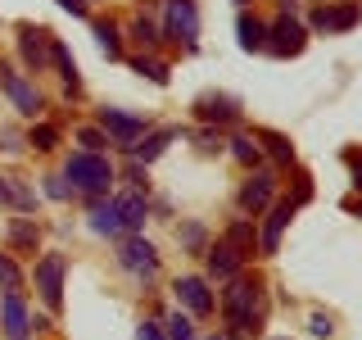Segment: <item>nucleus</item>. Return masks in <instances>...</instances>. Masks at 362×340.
I'll return each instance as SVG.
<instances>
[{"label": "nucleus", "mask_w": 362, "mask_h": 340, "mask_svg": "<svg viewBox=\"0 0 362 340\" xmlns=\"http://www.w3.org/2000/svg\"><path fill=\"white\" fill-rule=\"evenodd\" d=\"M163 37H173V41H186V45H195L199 41V9H195V0H163Z\"/></svg>", "instance_id": "20e7f679"}, {"label": "nucleus", "mask_w": 362, "mask_h": 340, "mask_svg": "<svg viewBox=\"0 0 362 340\" xmlns=\"http://www.w3.org/2000/svg\"><path fill=\"white\" fill-rule=\"evenodd\" d=\"M272 191H276V177H272V173H254L240 186V209L245 213H263L272 204Z\"/></svg>", "instance_id": "4468645a"}, {"label": "nucleus", "mask_w": 362, "mask_h": 340, "mask_svg": "<svg viewBox=\"0 0 362 340\" xmlns=\"http://www.w3.org/2000/svg\"><path fill=\"white\" fill-rule=\"evenodd\" d=\"M195 113H199V123H235L240 118V100L235 96H199Z\"/></svg>", "instance_id": "2eb2a0df"}, {"label": "nucleus", "mask_w": 362, "mask_h": 340, "mask_svg": "<svg viewBox=\"0 0 362 340\" xmlns=\"http://www.w3.org/2000/svg\"><path fill=\"white\" fill-rule=\"evenodd\" d=\"M235 5H245V0H235Z\"/></svg>", "instance_id": "ea45409f"}, {"label": "nucleus", "mask_w": 362, "mask_h": 340, "mask_svg": "<svg viewBox=\"0 0 362 340\" xmlns=\"http://www.w3.org/2000/svg\"><path fill=\"white\" fill-rule=\"evenodd\" d=\"M132 68H136L141 77H150L154 86H168V64H158V60H145V55H141V60H132Z\"/></svg>", "instance_id": "a878e982"}, {"label": "nucleus", "mask_w": 362, "mask_h": 340, "mask_svg": "<svg viewBox=\"0 0 362 340\" xmlns=\"http://www.w3.org/2000/svg\"><path fill=\"white\" fill-rule=\"evenodd\" d=\"M258 141H263L267 150L281 159V164H294V145H290V141H286V136H281V132H263V136H258Z\"/></svg>", "instance_id": "cd10ccee"}, {"label": "nucleus", "mask_w": 362, "mask_h": 340, "mask_svg": "<svg viewBox=\"0 0 362 340\" xmlns=\"http://www.w3.org/2000/svg\"><path fill=\"white\" fill-rule=\"evenodd\" d=\"M226 245H231L240 259L254 254V245H258V236H254V218H235L231 227H226Z\"/></svg>", "instance_id": "aec40b11"}, {"label": "nucleus", "mask_w": 362, "mask_h": 340, "mask_svg": "<svg viewBox=\"0 0 362 340\" xmlns=\"http://www.w3.org/2000/svg\"><path fill=\"white\" fill-rule=\"evenodd\" d=\"M303 45H308V32H303V23L286 9V14L267 28V50L276 55V60H290V55H299Z\"/></svg>", "instance_id": "39448f33"}, {"label": "nucleus", "mask_w": 362, "mask_h": 340, "mask_svg": "<svg viewBox=\"0 0 362 340\" xmlns=\"http://www.w3.org/2000/svg\"><path fill=\"white\" fill-rule=\"evenodd\" d=\"M231 154L240 159V164H258V159H263V145H258L254 136H235V141H231Z\"/></svg>", "instance_id": "bb28decb"}, {"label": "nucleus", "mask_w": 362, "mask_h": 340, "mask_svg": "<svg viewBox=\"0 0 362 340\" xmlns=\"http://www.w3.org/2000/svg\"><path fill=\"white\" fill-rule=\"evenodd\" d=\"M290 218H294V204L290 200L272 204V213H267V222H263V236H258V249H263V254H276V249H281V232H286Z\"/></svg>", "instance_id": "ddd939ff"}, {"label": "nucleus", "mask_w": 362, "mask_h": 340, "mask_svg": "<svg viewBox=\"0 0 362 340\" xmlns=\"http://www.w3.org/2000/svg\"><path fill=\"white\" fill-rule=\"evenodd\" d=\"M118 264L127 268L132 277H154V272H158V254H154V245H150V241L132 236V241H122V254H118Z\"/></svg>", "instance_id": "1a4fd4ad"}, {"label": "nucleus", "mask_w": 362, "mask_h": 340, "mask_svg": "<svg viewBox=\"0 0 362 340\" xmlns=\"http://www.w3.org/2000/svg\"><path fill=\"white\" fill-rule=\"evenodd\" d=\"M177 236H181V245H186L190 254H199V249H204V241H209V236H204V227H199V222H186V227H181Z\"/></svg>", "instance_id": "2f4dec72"}, {"label": "nucleus", "mask_w": 362, "mask_h": 340, "mask_svg": "<svg viewBox=\"0 0 362 340\" xmlns=\"http://www.w3.org/2000/svg\"><path fill=\"white\" fill-rule=\"evenodd\" d=\"M45 196H50V200H64V196H68V186H64L59 177H45Z\"/></svg>", "instance_id": "c9c22d12"}, {"label": "nucleus", "mask_w": 362, "mask_h": 340, "mask_svg": "<svg viewBox=\"0 0 362 340\" xmlns=\"http://www.w3.org/2000/svg\"><path fill=\"white\" fill-rule=\"evenodd\" d=\"M64 177L73 181V191H82V196H105L109 191V181H113V164L105 154H95V150H82V154H73L64 164Z\"/></svg>", "instance_id": "f03ea898"}, {"label": "nucleus", "mask_w": 362, "mask_h": 340, "mask_svg": "<svg viewBox=\"0 0 362 340\" xmlns=\"http://www.w3.org/2000/svg\"><path fill=\"white\" fill-rule=\"evenodd\" d=\"M168 340H195V332H190V317H186V313H173V317H168Z\"/></svg>", "instance_id": "473e14b6"}, {"label": "nucleus", "mask_w": 362, "mask_h": 340, "mask_svg": "<svg viewBox=\"0 0 362 340\" xmlns=\"http://www.w3.org/2000/svg\"><path fill=\"white\" fill-rule=\"evenodd\" d=\"M0 322H5V336L9 340H28L32 317H28V304H23L18 290H5V300H0Z\"/></svg>", "instance_id": "9d476101"}, {"label": "nucleus", "mask_w": 362, "mask_h": 340, "mask_svg": "<svg viewBox=\"0 0 362 340\" xmlns=\"http://www.w3.org/2000/svg\"><path fill=\"white\" fill-rule=\"evenodd\" d=\"M276 340H286V336H276Z\"/></svg>", "instance_id": "a19ab883"}, {"label": "nucleus", "mask_w": 362, "mask_h": 340, "mask_svg": "<svg viewBox=\"0 0 362 340\" xmlns=\"http://www.w3.org/2000/svg\"><path fill=\"white\" fill-rule=\"evenodd\" d=\"M173 290H177V300L186 304L195 317H209L213 313V295H209V281H204V277H177Z\"/></svg>", "instance_id": "f8f14e48"}, {"label": "nucleus", "mask_w": 362, "mask_h": 340, "mask_svg": "<svg viewBox=\"0 0 362 340\" xmlns=\"http://www.w3.org/2000/svg\"><path fill=\"white\" fill-rule=\"evenodd\" d=\"M28 141L37 145V150H54V145H59V128H50V123H37Z\"/></svg>", "instance_id": "c756f323"}, {"label": "nucleus", "mask_w": 362, "mask_h": 340, "mask_svg": "<svg viewBox=\"0 0 362 340\" xmlns=\"http://www.w3.org/2000/svg\"><path fill=\"white\" fill-rule=\"evenodd\" d=\"M132 32H136V41H145V45H158V41H163V32H158L154 18H145V14L132 18Z\"/></svg>", "instance_id": "c85d7f7f"}, {"label": "nucleus", "mask_w": 362, "mask_h": 340, "mask_svg": "<svg viewBox=\"0 0 362 340\" xmlns=\"http://www.w3.org/2000/svg\"><path fill=\"white\" fill-rule=\"evenodd\" d=\"M258 304H263V286H258L254 277H240V272H235L226 295H222V317H226V327H231V336L258 332Z\"/></svg>", "instance_id": "f257e3e1"}, {"label": "nucleus", "mask_w": 362, "mask_h": 340, "mask_svg": "<svg viewBox=\"0 0 362 340\" xmlns=\"http://www.w3.org/2000/svg\"><path fill=\"white\" fill-rule=\"evenodd\" d=\"M64 268H68L64 254H45L37 264V290H41V300H45L50 313L64 309Z\"/></svg>", "instance_id": "423d86ee"}, {"label": "nucleus", "mask_w": 362, "mask_h": 340, "mask_svg": "<svg viewBox=\"0 0 362 340\" xmlns=\"http://www.w3.org/2000/svg\"><path fill=\"white\" fill-rule=\"evenodd\" d=\"M308 327H313L317 336H331V332H335V322H331L326 313H313V322H308Z\"/></svg>", "instance_id": "f704fd0d"}, {"label": "nucleus", "mask_w": 362, "mask_h": 340, "mask_svg": "<svg viewBox=\"0 0 362 340\" xmlns=\"http://www.w3.org/2000/svg\"><path fill=\"white\" fill-rule=\"evenodd\" d=\"M90 232H100V236H118L122 232V218H118V204L113 200H100L90 204Z\"/></svg>", "instance_id": "a211bd4d"}, {"label": "nucleus", "mask_w": 362, "mask_h": 340, "mask_svg": "<svg viewBox=\"0 0 362 340\" xmlns=\"http://www.w3.org/2000/svg\"><path fill=\"white\" fill-rule=\"evenodd\" d=\"M235 28H240V50H267V23L263 18H254V14H240V23H235Z\"/></svg>", "instance_id": "412c9836"}, {"label": "nucleus", "mask_w": 362, "mask_h": 340, "mask_svg": "<svg viewBox=\"0 0 362 340\" xmlns=\"http://www.w3.org/2000/svg\"><path fill=\"white\" fill-rule=\"evenodd\" d=\"M118 218H122V232H141L145 227V213H150V204H145L141 191H132V196H118Z\"/></svg>", "instance_id": "dca6fc26"}, {"label": "nucleus", "mask_w": 362, "mask_h": 340, "mask_svg": "<svg viewBox=\"0 0 362 340\" xmlns=\"http://www.w3.org/2000/svg\"><path fill=\"white\" fill-rule=\"evenodd\" d=\"M240 264H245V259L235 254V249L226 245V241L209 249V277H218V281H231L235 272H240Z\"/></svg>", "instance_id": "f3484780"}, {"label": "nucleus", "mask_w": 362, "mask_h": 340, "mask_svg": "<svg viewBox=\"0 0 362 340\" xmlns=\"http://www.w3.org/2000/svg\"><path fill=\"white\" fill-rule=\"evenodd\" d=\"M0 204H18V209H32L37 196H32L28 186H23L18 177H0Z\"/></svg>", "instance_id": "5701e85b"}, {"label": "nucleus", "mask_w": 362, "mask_h": 340, "mask_svg": "<svg viewBox=\"0 0 362 340\" xmlns=\"http://www.w3.org/2000/svg\"><path fill=\"white\" fill-rule=\"evenodd\" d=\"M9 241H14L18 249H28V254H37V241H41L37 222H32V218H14V222H9Z\"/></svg>", "instance_id": "b1692460"}, {"label": "nucleus", "mask_w": 362, "mask_h": 340, "mask_svg": "<svg viewBox=\"0 0 362 340\" xmlns=\"http://www.w3.org/2000/svg\"><path fill=\"white\" fill-rule=\"evenodd\" d=\"M349 173H354V186L362 191V154H349Z\"/></svg>", "instance_id": "e433bc0d"}, {"label": "nucleus", "mask_w": 362, "mask_h": 340, "mask_svg": "<svg viewBox=\"0 0 362 340\" xmlns=\"http://www.w3.org/2000/svg\"><path fill=\"white\" fill-rule=\"evenodd\" d=\"M50 32H45V28H32V23H23V28H18V45H23V60H28V68H37V73H41V68L45 64H50Z\"/></svg>", "instance_id": "9b49d317"}, {"label": "nucleus", "mask_w": 362, "mask_h": 340, "mask_svg": "<svg viewBox=\"0 0 362 340\" xmlns=\"http://www.w3.org/2000/svg\"><path fill=\"white\" fill-rule=\"evenodd\" d=\"M0 286H5V290H18L23 286V272H18V264L9 254H0Z\"/></svg>", "instance_id": "7c9ffc66"}, {"label": "nucleus", "mask_w": 362, "mask_h": 340, "mask_svg": "<svg viewBox=\"0 0 362 340\" xmlns=\"http://www.w3.org/2000/svg\"><path fill=\"white\" fill-rule=\"evenodd\" d=\"M136 340H163V332H158L154 322H141V332H136Z\"/></svg>", "instance_id": "4c0bfd02"}, {"label": "nucleus", "mask_w": 362, "mask_h": 340, "mask_svg": "<svg viewBox=\"0 0 362 340\" xmlns=\"http://www.w3.org/2000/svg\"><path fill=\"white\" fill-rule=\"evenodd\" d=\"M0 91L14 100L18 113H28V118H37V113H41V91L32 86V82H23V77H18L9 64H0Z\"/></svg>", "instance_id": "0eeeda50"}, {"label": "nucleus", "mask_w": 362, "mask_h": 340, "mask_svg": "<svg viewBox=\"0 0 362 340\" xmlns=\"http://www.w3.org/2000/svg\"><path fill=\"white\" fill-rule=\"evenodd\" d=\"M358 18H362V5H358V0H326V5H317L313 14H308V28L331 37V32L358 28Z\"/></svg>", "instance_id": "7ed1b4c3"}, {"label": "nucleus", "mask_w": 362, "mask_h": 340, "mask_svg": "<svg viewBox=\"0 0 362 340\" xmlns=\"http://www.w3.org/2000/svg\"><path fill=\"white\" fill-rule=\"evenodd\" d=\"M50 60H54V68H59L64 86L77 96V91H82V77H77V64H73V55H68V45H64V41H50Z\"/></svg>", "instance_id": "4be33fe9"}, {"label": "nucleus", "mask_w": 362, "mask_h": 340, "mask_svg": "<svg viewBox=\"0 0 362 340\" xmlns=\"http://www.w3.org/2000/svg\"><path fill=\"white\" fill-rule=\"evenodd\" d=\"M177 141V128H158V132H150L141 145H132V154H136V164H150V159H158L168 150V145Z\"/></svg>", "instance_id": "6ab92c4d"}, {"label": "nucleus", "mask_w": 362, "mask_h": 340, "mask_svg": "<svg viewBox=\"0 0 362 340\" xmlns=\"http://www.w3.org/2000/svg\"><path fill=\"white\" fill-rule=\"evenodd\" d=\"M213 340H231V336H213Z\"/></svg>", "instance_id": "58836bf2"}, {"label": "nucleus", "mask_w": 362, "mask_h": 340, "mask_svg": "<svg viewBox=\"0 0 362 340\" xmlns=\"http://www.w3.org/2000/svg\"><path fill=\"white\" fill-rule=\"evenodd\" d=\"M95 41H100V50H105L109 60H118V55H122V37H118V23H105V18H100V23H95Z\"/></svg>", "instance_id": "393cba45"}, {"label": "nucleus", "mask_w": 362, "mask_h": 340, "mask_svg": "<svg viewBox=\"0 0 362 340\" xmlns=\"http://www.w3.org/2000/svg\"><path fill=\"white\" fill-rule=\"evenodd\" d=\"M100 128L113 145H136L145 132V118H136V113H122V109H100Z\"/></svg>", "instance_id": "6e6552de"}, {"label": "nucleus", "mask_w": 362, "mask_h": 340, "mask_svg": "<svg viewBox=\"0 0 362 340\" xmlns=\"http://www.w3.org/2000/svg\"><path fill=\"white\" fill-rule=\"evenodd\" d=\"M77 141H82L86 150H95V154H100V150L109 145V136H105V132H95V128H82V132H77Z\"/></svg>", "instance_id": "72a5a7b5"}]
</instances>
